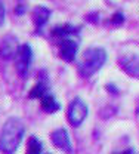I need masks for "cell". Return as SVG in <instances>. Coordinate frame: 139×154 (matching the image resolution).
I'll list each match as a JSON object with an SVG mask.
<instances>
[{
  "label": "cell",
  "instance_id": "cell-3",
  "mask_svg": "<svg viewBox=\"0 0 139 154\" xmlns=\"http://www.w3.org/2000/svg\"><path fill=\"white\" fill-rule=\"evenodd\" d=\"M87 114H89V107H87V104H86L81 98H79V96L74 98V99L70 102L68 108H67V119H68L70 125L74 126V128L81 126L83 122L86 120Z\"/></svg>",
  "mask_w": 139,
  "mask_h": 154
},
{
  "label": "cell",
  "instance_id": "cell-16",
  "mask_svg": "<svg viewBox=\"0 0 139 154\" xmlns=\"http://www.w3.org/2000/svg\"><path fill=\"white\" fill-rule=\"evenodd\" d=\"M107 89H108V92H110V94L113 92L114 95H119V91H117V88H116L114 85H111V83H108V85H107Z\"/></svg>",
  "mask_w": 139,
  "mask_h": 154
},
{
  "label": "cell",
  "instance_id": "cell-4",
  "mask_svg": "<svg viewBox=\"0 0 139 154\" xmlns=\"http://www.w3.org/2000/svg\"><path fill=\"white\" fill-rule=\"evenodd\" d=\"M15 64H17V71L21 76V79H27L30 67L33 64V48L28 43L20 45L17 55H15Z\"/></svg>",
  "mask_w": 139,
  "mask_h": 154
},
{
  "label": "cell",
  "instance_id": "cell-17",
  "mask_svg": "<svg viewBox=\"0 0 139 154\" xmlns=\"http://www.w3.org/2000/svg\"><path fill=\"white\" fill-rule=\"evenodd\" d=\"M24 11H25V6H24L22 3H20V5L15 8V14H17V15H22V14H24Z\"/></svg>",
  "mask_w": 139,
  "mask_h": 154
},
{
  "label": "cell",
  "instance_id": "cell-5",
  "mask_svg": "<svg viewBox=\"0 0 139 154\" xmlns=\"http://www.w3.org/2000/svg\"><path fill=\"white\" fill-rule=\"evenodd\" d=\"M50 141L52 144L67 154H73V144H71V138H70V134L65 128H58L55 129L52 134H50Z\"/></svg>",
  "mask_w": 139,
  "mask_h": 154
},
{
  "label": "cell",
  "instance_id": "cell-11",
  "mask_svg": "<svg viewBox=\"0 0 139 154\" xmlns=\"http://www.w3.org/2000/svg\"><path fill=\"white\" fill-rule=\"evenodd\" d=\"M40 108H41L44 113H47V114H55L56 111H59L62 107H61L59 102L56 101L55 96L47 94V95H44L40 99Z\"/></svg>",
  "mask_w": 139,
  "mask_h": 154
},
{
  "label": "cell",
  "instance_id": "cell-8",
  "mask_svg": "<svg viewBox=\"0 0 139 154\" xmlns=\"http://www.w3.org/2000/svg\"><path fill=\"white\" fill-rule=\"evenodd\" d=\"M79 52V42L74 38H62L59 40V57L65 62H73Z\"/></svg>",
  "mask_w": 139,
  "mask_h": 154
},
{
  "label": "cell",
  "instance_id": "cell-12",
  "mask_svg": "<svg viewBox=\"0 0 139 154\" xmlns=\"http://www.w3.org/2000/svg\"><path fill=\"white\" fill-rule=\"evenodd\" d=\"M47 91H49V86H47L46 80H40L28 92V98L30 99H41L44 95H47Z\"/></svg>",
  "mask_w": 139,
  "mask_h": 154
},
{
  "label": "cell",
  "instance_id": "cell-13",
  "mask_svg": "<svg viewBox=\"0 0 139 154\" xmlns=\"http://www.w3.org/2000/svg\"><path fill=\"white\" fill-rule=\"evenodd\" d=\"M43 151V144L37 136H30L27 142V153L25 154H41Z\"/></svg>",
  "mask_w": 139,
  "mask_h": 154
},
{
  "label": "cell",
  "instance_id": "cell-2",
  "mask_svg": "<svg viewBox=\"0 0 139 154\" xmlns=\"http://www.w3.org/2000/svg\"><path fill=\"white\" fill-rule=\"evenodd\" d=\"M107 59H108V55L104 48H99V46L87 48L83 52L81 61L79 64V73L83 77L93 76L105 65Z\"/></svg>",
  "mask_w": 139,
  "mask_h": 154
},
{
  "label": "cell",
  "instance_id": "cell-7",
  "mask_svg": "<svg viewBox=\"0 0 139 154\" xmlns=\"http://www.w3.org/2000/svg\"><path fill=\"white\" fill-rule=\"evenodd\" d=\"M20 48L18 43V37H15L14 34H8L2 38L0 43V57L3 58L5 61H11L14 59L17 55V51Z\"/></svg>",
  "mask_w": 139,
  "mask_h": 154
},
{
  "label": "cell",
  "instance_id": "cell-14",
  "mask_svg": "<svg viewBox=\"0 0 139 154\" xmlns=\"http://www.w3.org/2000/svg\"><path fill=\"white\" fill-rule=\"evenodd\" d=\"M123 22H124V14H123V12H116V14L111 17V19H110V24H111V25H116V27L121 25Z\"/></svg>",
  "mask_w": 139,
  "mask_h": 154
},
{
  "label": "cell",
  "instance_id": "cell-15",
  "mask_svg": "<svg viewBox=\"0 0 139 154\" xmlns=\"http://www.w3.org/2000/svg\"><path fill=\"white\" fill-rule=\"evenodd\" d=\"M5 19H6V9H5V5L0 2V27L5 24Z\"/></svg>",
  "mask_w": 139,
  "mask_h": 154
},
{
  "label": "cell",
  "instance_id": "cell-10",
  "mask_svg": "<svg viewBox=\"0 0 139 154\" xmlns=\"http://www.w3.org/2000/svg\"><path fill=\"white\" fill-rule=\"evenodd\" d=\"M80 33V27H76L73 24H61L56 25L50 30V34L53 37H58L59 40L62 38H70L71 36H76Z\"/></svg>",
  "mask_w": 139,
  "mask_h": 154
},
{
  "label": "cell",
  "instance_id": "cell-9",
  "mask_svg": "<svg viewBox=\"0 0 139 154\" xmlns=\"http://www.w3.org/2000/svg\"><path fill=\"white\" fill-rule=\"evenodd\" d=\"M52 17V11L46 6H37L33 11V22L36 28V34H41L44 25L49 22V18Z\"/></svg>",
  "mask_w": 139,
  "mask_h": 154
},
{
  "label": "cell",
  "instance_id": "cell-6",
  "mask_svg": "<svg viewBox=\"0 0 139 154\" xmlns=\"http://www.w3.org/2000/svg\"><path fill=\"white\" fill-rule=\"evenodd\" d=\"M120 68L133 79H139V55L138 54H123L119 57Z\"/></svg>",
  "mask_w": 139,
  "mask_h": 154
},
{
  "label": "cell",
  "instance_id": "cell-18",
  "mask_svg": "<svg viewBox=\"0 0 139 154\" xmlns=\"http://www.w3.org/2000/svg\"><path fill=\"white\" fill-rule=\"evenodd\" d=\"M114 154H135V153H133V150H132V148H127V150H124V151H120V153H114Z\"/></svg>",
  "mask_w": 139,
  "mask_h": 154
},
{
  "label": "cell",
  "instance_id": "cell-1",
  "mask_svg": "<svg viewBox=\"0 0 139 154\" xmlns=\"http://www.w3.org/2000/svg\"><path fill=\"white\" fill-rule=\"evenodd\" d=\"M25 134V126L20 117H9L0 132V153L15 154Z\"/></svg>",
  "mask_w": 139,
  "mask_h": 154
}]
</instances>
